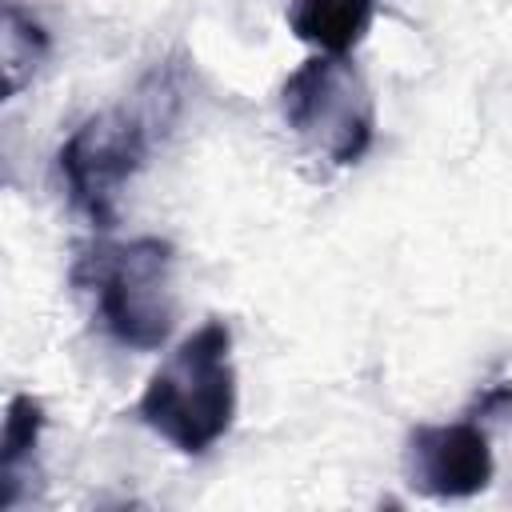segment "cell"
Masks as SVG:
<instances>
[{
	"mask_svg": "<svg viewBox=\"0 0 512 512\" xmlns=\"http://www.w3.org/2000/svg\"><path fill=\"white\" fill-rule=\"evenodd\" d=\"M472 420H508L512 416V384H492V388H484L480 396H476V404H472V412H468Z\"/></svg>",
	"mask_w": 512,
	"mask_h": 512,
	"instance_id": "9",
	"label": "cell"
},
{
	"mask_svg": "<svg viewBox=\"0 0 512 512\" xmlns=\"http://www.w3.org/2000/svg\"><path fill=\"white\" fill-rule=\"evenodd\" d=\"M496 460L480 420L416 424L404 440V476L432 500H468L492 484Z\"/></svg>",
	"mask_w": 512,
	"mask_h": 512,
	"instance_id": "5",
	"label": "cell"
},
{
	"mask_svg": "<svg viewBox=\"0 0 512 512\" xmlns=\"http://www.w3.org/2000/svg\"><path fill=\"white\" fill-rule=\"evenodd\" d=\"M280 116L292 136L320 160L352 168L376 140V104L348 56L316 52L280 84Z\"/></svg>",
	"mask_w": 512,
	"mask_h": 512,
	"instance_id": "4",
	"label": "cell"
},
{
	"mask_svg": "<svg viewBox=\"0 0 512 512\" xmlns=\"http://www.w3.org/2000/svg\"><path fill=\"white\" fill-rule=\"evenodd\" d=\"M48 48H52V40H48L44 24L20 0H4V16H0V60H4V96L8 100L20 88L32 84V76L48 60Z\"/></svg>",
	"mask_w": 512,
	"mask_h": 512,
	"instance_id": "8",
	"label": "cell"
},
{
	"mask_svg": "<svg viewBox=\"0 0 512 512\" xmlns=\"http://www.w3.org/2000/svg\"><path fill=\"white\" fill-rule=\"evenodd\" d=\"M236 404L240 388L232 364V328L212 316L188 332L148 376L136 416L176 452L204 456L232 432Z\"/></svg>",
	"mask_w": 512,
	"mask_h": 512,
	"instance_id": "2",
	"label": "cell"
},
{
	"mask_svg": "<svg viewBox=\"0 0 512 512\" xmlns=\"http://www.w3.org/2000/svg\"><path fill=\"white\" fill-rule=\"evenodd\" d=\"M376 0H292L288 28L328 56H348L372 28Z\"/></svg>",
	"mask_w": 512,
	"mask_h": 512,
	"instance_id": "6",
	"label": "cell"
},
{
	"mask_svg": "<svg viewBox=\"0 0 512 512\" xmlns=\"http://www.w3.org/2000/svg\"><path fill=\"white\" fill-rule=\"evenodd\" d=\"M40 436H44V408L36 396L28 392H16L8 400V416H4V436H0V508H16L20 504V484L36 460V448H40Z\"/></svg>",
	"mask_w": 512,
	"mask_h": 512,
	"instance_id": "7",
	"label": "cell"
},
{
	"mask_svg": "<svg viewBox=\"0 0 512 512\" xmlns=\"http://www.w3.org/2000/svg\"><path fill=\"white\" fill-rule=\"evenodd\" d=\"M160 100L148 96L140 104L108 108L80 120L56 152V172L68 196V208L84 216L92 228H112L120 212V196L132 176L144 168L156 124H164Z\"/></svg>",
	"mask_w": 512,
	"mask_h": 512,
	"instance_id": "3",
	"label": "cell"
},
{
	"mask_svg": "<svg viewBox=\"0 0 512 512\" xmlns=\"http://www.w3.org/2000/svg\"><path fill=\"white\" fill-rule=\"evenodd\" d=\"M72 288L96 328L132 352H156L176 328V248L160 236L92 240L72 256Z\"/></svg>",
	"mask_w": 512,
	"mask_h": 512,
	"instance_id": "1",
	"label": "cell"
}]
</instances>
